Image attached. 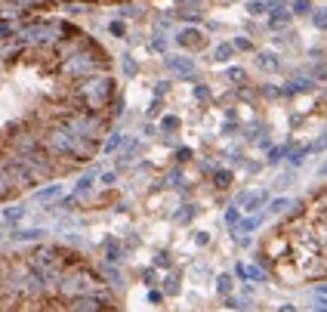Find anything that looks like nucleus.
<instances>
[{"label": "nucleus", "mask_w": 327, "mask_h": 312, "mask_svg": "<svg viewBox=\"0 0 327 312\" xmlns=\"http://www.w3.org/2000/svg\"><path fill=\"white\" fill-rule=\"evenodd\" d=\"M71 96H74L77 108L105 114V111L111 108V102L117 99V81H114L111 74H93V77L77 81V87H74Z\"/></svg>", "instance_id": "nucleus-1"}, {"label": "nucleus", "mask_w": 327, "mask_h": 312, "mask_svg": "<svg viewBox=\"0 0 327 312\" xmlns=\"http://www.w3.org/2000/svg\"><path fill=\"white\" fill-rule=\"evenodd\" d=\"M198 213V204H182V210H176V220L182 223V220H191Z\"/></svg>", "instance_id": "nucleus-33"}, {"label": "nucleus", "mask_w": 327, "mask_h": 312, "mask_svg": "<svg viewBox=\"0 0 327 312\" xmlns=\"http://www.w3.org/2000/svg\"><path fill=\"white\" fill-rule=\"evenodd\" d=\"M114 4H130V0H114Z\"/></svg>", "instance_id": "nucleus-46"}, {"label": "nucleus", "mask_w": 327, "mask_h": 312, "mask_svg": "<svg viewBox=\"0 0 327 312\" xmlns=\"http://www.w3.org/2000/svg\"><path fill=\"white\" fill-rule=\"evenodd\" d=\"M13 195H19V189L13 185V179L7 176V170L0 167V201H10Z\"/></svg>", "instance_id": "nucleus-13"}, {"label": "nucleus", "mask_w": 327, "mask_h": 312, "mask_svg": "<svg viewBox=\"0 0 327 312\" xmlns=\"http://www.w3.org/2000/svg\"><path fill=\"white\" fill-rule=\"evenodd\" d=\"M290 204H293L290 198H272V201H269V213H287Z\"/></svg>", "instance_id": "nucleus-22"}, {"label": "nucleus", "mask_w": 327, "mask_h": 312, "mask_svg": "<svg viewBox=\"0 0 327 312\" xmlns=\"http://www.w3.org/2000/svg\"><path fill=\"white\" fill-rule=\"evenodd\" d=\"M290 179H293V170H287V173H281V176H278V189H284V185H290Z\"/></svg>", "instance_id": "nucleus-43"}, {"label": "nucleus", "mask_w": 327, "mask_h": 312, "mask_svg": "<svg viewBox=\"0 0 327 312\" xmlns=\"http://www.w3.org/2000/svg\"><path fill=\"white\" fill-rule=\"evenodd\" d=\"M309 90H315V77H293V81H287L281 87V96H300V93H309Z\"/></svg>", "instance_id": "nucleus-6"}, {"label": "nucleus", "mask_w": 327, "mask_h": 312, "mask_svg": "<svg viewBox=\"0 0 327 312\" xmlns=\"http://www.w3.org/2000/svg\"><path fill=\"white\" fill-rule=\"evenodd\" d=\"M56 121H62L74 136H84V139H102L105 133H111V118L108 114H96V111H84V108H62L56 114Z\"/></svg>", "instance_id": "nucleus-2"}, {"label": "nucleus", "mask_w": 327, "mask_h": 312, "mask_svg": "<svg viewBox=\"0 0 327 312\" xmlns=\"http://www.w3.org/2000/svg\"><path fill=\"white\" fill-rule=\"evenodd\" d=\"M157 114H160V99H154V102L148 105V118H157Z\"/></svg>", "instance_id": "nucleus-44"}, {"label": "nucleus", "mask_w": 327, "mask_h": 312, "mask_svg": "<svg viewBox=\"0 0 327 312\" xmlns=\"http://www.w3.org/2000/svg\"><path fill=\"white\" fill-rule=\"evenodd\" d=\"M7 4H13L19 10H37V7H47L50 0H7Z\"/></svg>", "instance_id": "nucleus-25"}, {"label": "nucleus", "mask_w": 327, "mask_h": 312, "mask_svg": "<svg viewBox=\"0 0 327 312\" xmlns=\"http://www.w3.org/2000/svg\"><path fill=\"white\" fill-rule=\"evenodd\" d=\"M191 96H194L198 102H210V99H213V90H210L207 84H194V87H191Z\"/></svg>", "instance_id": "nucleus-21"}, {"label": "nucleus", "mask_w": 327, "mask_h": 312, "mask_svg": "<svg viewBox=\"0 0 327 312\" xmlns=\"http://www.w3.org/2000/svg\"><path fill=\"white\" fill-rule=\"evenodd\" d=\"M148 50H154V53H164V50H167V34H164V31H154V37L148 41Z\"/></svg>", "instance_id": "nucleus-23"}, {"label": "nucleus", "mask_w": 327, "mask_h": 312, "mask_svg": "<svg viewBox=\"0 0 327 312\" xmlns=\"http://www.w3.org/2000/svg\"><path fill=\"white\" fill-rule=\"evenodd\" d=\"M287 154H290V142H284V145H272L266 151V164H281V161H287Z\"/></svg>", "instance_id": "nucleus-9"}, {"label": "nucleus", "mask_w": 327, "mask_h": 312, "mask_svg": "<svg viewBox=\"0 0 327 312\" xmlns=\"http://www.w3.org/2000/svg\"><path fill=\"white\" fill-rule=\"evenodd\" d=\"M179 127H182V121L176 118V114H164V118H160V127H157V130H160V133H176Z\"/></svg>", "instance_id": "nucleus-18"}, {"label": "nucleus", "mask_w": 327, "mask_h": 312, "mask_svg": "<svg viewBox=\"0 0 327 312\" xmlns=\"http://www.w3.org/2000/svg\"><path fill=\"white\" fill-rule=\"evenodd\" d=\"M225 223H228V226H238V223H241V207H238V204H232V207L225 210Z\"/></svg>", "instance_id": "nucleus-34"}, {"label": "nucleus", "mask_w": 327, "mask_h": 312, "mask_svg": "<svg viewBox=\"0 0 327 312\" xmlns=\"http://www.w3.org/2000/svg\"><path fill=\"white\" fill-rule=\"evenodd\" d=\"M318 179H327V161L318 164Z\"/></svg>", "instance_id": "nucleus-45"}, {"label": "nucleus", "mask_w": 327, "mask_h": 312, "mask_svg": "<svg viewBox=\"0 0 327 312\" xmlns=\"http://www.w3.org/2000/svg\"><path fill=\"white\" fill-rule=\"evenodd\" d=\"M235 53H238V50H235L232 41H228V44H216L213 53H210V59H213V62H228V59H235Z\"/></svg>", "instance_id": "nucleus-14"}, {"label": "nucleus", "mask_w": 327, "mask_h": 312, "mask_svg": "<svg viewBox=\"0 0 327 312\" xmlns=\"http://www.w3.org/2000/svg\"><path fill=\"white\" fill-rule=\"evenodd\" d=\"M256 65L263 68V71H269V74H278L284 65H281V59H278V53H272V50H259L256 53Z\"/></svg>", "instance_id": "nucleus-7"}, {"label": "nucleus", "mask_w": 327, "mask_h": 312, "mask_svg": "<svg viewBox=\"0 0 327 312\" xmlns=\"http://www.w3.org/2000/svg\"><path fill=\"white\" fill-rule=\"evenodd\" d=\"M244 10H247L253 19L256 16H269V7H266V0H247V7H244Z\"/></svg>", "instance_id": "nucleus-20"}, {"label": "nucleus", "mask_w": 327, "mask_h": 312, "mask_svg": "<svg viewBox=\"0 0 327 312\" xmlns=\"http://www.w3.org/2000/svg\"><path fill=\"white\" fill-rule=\"evenodd\" d=\"M164 65H167V71L173 77H182V81H194V77H198V65L188 56H167Z\"/></svg>", "instance_id": "nucleus-3"}, {"label": "nucleus", "mask_w": 327, "mask_h": 312, "mask_svg": "<svg viewBox=\"0 0 327 312\" xmlns=\"http://www.w3.org/2000/svg\"><path fill=\"white\" fill-rule=\"evenodd\" d=\"M117 176H120V170H105V173L99 176V182H102V185H114Z\"/></svg>", "instance_id": "nucleus-38"}, {"label": "nucleus", "mask_w": 327, "mask_h": 312, "mask_svg": "<svg viewBox=\"0 0 327 312\" xmlns=\"http://www.w3.org/2000/svg\"><path fill=\"white\" fill-rule=\"evenodd\" d=\"M77 201H80V198H77V195L71 192V195H65V198H62V201H59L56 207H65V210H74V207H77Z\"/></svg>", "instance_id": "nucleus-37"}, {"label": "nucleus", "mask_w": 327, "mask_h": 312, "mask_svg": "<svg viewBox=\"0 0 327 312\" xmlns=\"http://www.w3.org/2000/svg\"><path fill=\"white\" fill-rule=\"evenodd\" d=\"M219 133H222V136H235V133H238V121H228V118H225V124H222Z\"/></svg>", "instance_id": "nucleus-39"}, {"label": "nucleus", "mask_w": 327, "mask_h": 312, "mask_svg": "<svg viewBox=\"0 0 327 312\" xmlns=\"http://www.w3.org/2000/svg\"><path fill=\"white\" fill-rule=\"evenodd\" d=\"M96 182H99V176H96V173H84V176H77V182H74V195H77V198H87V195L96 189Z\"/></svg>", "instance_id": "nucleus-8"}, {"label": "nucleus", "mask_w": 327, "mask_h": 312, "mask_svg": "<svg viewBox=\"0 0 327 312\" xmlns=\"http://www.w3.org/2000/svg\"><path fill=\"white\" fill-rule=\"evenodd\" d=\"M232 47H235L238 53H250V50H253V41H247V37H235Z\"/></svg>", "instance_id": "nucleus-32"}, {"label": "nucleus", "mask_w": 327, "mask_h": 312, "mask_svg": "<svg viewBox=\"0 0 327 312\" xmlns=\"http://www.w3.org/2000/svg\"><path fill=\"white\" fill-rule=\"evenodd\" d=\"M290 13L293 16H312L315 7H312V0H290Z\"/></svg>", "instance_id": "nucleus-19"}, {"label": "nucleus", "mask_w": 327, "mask_h": 312, "mask_svg": "<svg viewBox=\"0 0 327 312\" xmlns=\"http://www.w3.org/2000/svg\"><path fill=\"white\" fill-rule=\"evenodd\" d=\"M225 77H228V81H238V84H244V81H247V71H244V68H238V65H232V68H225Z\"/></svg>", "instance_id": "nucleus-30"}, {"label": "nucleus", "mask_w": 327, "mask_h": 312, "mask_svg": "<svg viewBox=\"0 0 327 312\" xmlns=\"http://www.w3.org/2000/svg\"><path fill=\"white\" fill-rule=\"evenodd\" d=\"M191 158H194V151H191L188 145H179V148L173 151V161H176V164H188Z\"/></svg>", "instance_id": "nucleus-26"}, {"label": "nucleus", "mask_w": 327, "mask_h": 312, "mask_svg": "<svg viewBox=\"0 0 327 312\" xmlns=\"http://www.w3.org/2000/svg\"><path fill=\"white\" fill-rule=\"evenodd\" d=\"M34 195H37L40 201H53V198H59V195H62V185H59V182H50V185H44V189H37Z\"/></svg>", "instance_id": "nucleus-17"}, {"label": "nucleus", "mask_w": 327, "mask_h": 312, "mask_svg": "<svg viewBox=\"0 0 327 312\" xmlns=\"http://www.w3.org/2000/svg\"><path fill=\"white\" fill-rule=\"evenodd\" d=\"M96 4H102V0H96Z\"/></svg>", "instance_id": "nucleus-47"}, {"label": "nucleus", "mask_w": 327, "mask_h": 312, "mask_svg": "<svg viewBox=\"0 0 327 312\" xmlns=\"http://www.w3.org/2000/svg\"><path fill=\"white\" fill-rule=\"evenodd\" d=\"M263 226V216L256 213V216H247V220H241V232H253V229H259Z\"/></svg>", "instance_id": "nucleus-31"}, {"label": "nucleus", "mask_w": 327, "mask_h": 312, "mask_svg": "<svg viewBox=\"0 0 327 312\" xmlns=\"http://www.w3.org/2000/svg\"><path fill=\"white\" fill-rule=\"evenodd\" d=\"M170 90H173V84H170V81H157V84H154V99H164Z\"/></svg>", "instance_id": "nucleus-35"}, {"label": "nucleus", "mask_w": 327, "mask_h": 312, "mask_svg": "<svg viewBox=\"0 0 327 312\" xmlns=\"http://www.w3.org/2000/svg\"><path fill=\"white\" fill-rule=\"evenodd\" d=\"M182 179H185V173H182V167L176 164V167H173V170L167 173V179H164V182H167V185H173V189H176V185H182Z\"/></svg>", "instance_id": "nucleus-28"}, {"label": "nucleus", "mask_w": 327, "mask_h": 312, "mask_svg": "<svg viewBox=\"0 0 327 312\" xmlns=\"http://www.w3.org/2000/svg\"><path fill=\"white\" fill-rule=\"evenodd\" d=\"M259 93H263L266 99H278V96H281V87H263Z\"/></svg>", "instance_id": "nucleus-42"}, {"label": "nucleus", "mask_w": 327, "mask_h": 312, "mask_svg": "<svg viewBox=\"0 0 327 312\" xmlns=\"http://www.w3.org/2000/svg\"><path fill=\"white\" fill-rule=\"evenodd\" d=\"M108 34H114V37H127V22H124V19H111V22H108Z\"/></svg>", "instance_id": "nucleus-27"}, {"label": "nucleus", "mask_w": 327, "mask_h": 312, "mask_svg": "<svg viewBox=\"0 0 327 312\" xmlns=\"http://www.w3.org/2000/svg\"><path fill=\"white\" fill-rule=\"evenodd\" d=\"M309 19H312V25H315L318 31H327V7H321V10H315V13H312Z\"/></svg>", "instance_id": "nucleus-24"}, {"label": "nucleus", "mask_w": 327, "mask_h": 312, "mask_svg": "<svg viewBox=\"0 0 327 312\" xmlns=\"http://www.w3.org/2000/svg\"><path fill=\"white\" fill-rule=\"evenodd\" d=\"M309 154H312V145H300V148H290V154H287V164H290V170L303 167Z\"/></svg>", "instance_id": "nucleus-10"}, {"label": "nucleus", "mask_w": 327, "mask_h": 312, "mask_svg": "<svg viewBox=\"0 0 327 312\" xmlns=\"http://www.w3.org/2000/svg\"><path fill=\"white\" fill-rule=\"evenodd\" d=\"M13 34H16V31H13V25H10L7 19H0V44H4V41H10Z\"/></svg>", "instance_id": "nucleus-36"}, {"label": "nucleus", "mask_w": 327, "mask_h": 312, "mask_svg": "<svg viewBox=\"0 0 327 312\" xmlns=\"http://www.w3.org/2000/svg\"><path fill=\"white\" fill-rule=\"evenodd\" d=\"M210 179H213V185H216V189H228V185L235 182V173H232L228 167H216V170L210 173Z\"/></svg>", "instance_id": "nucleus-11"}, {"label": "nucleus", "mask_w": 327, "mask_h": 312, "mask_svg": "<svg viewBox=\"0 0 327 312\" xmlns=\"http://www.w3.org/2000/svg\"><path fill=\"white\" fill-rule=\"evenodd\" d=\"M173 41L182 47V50H201L204 44H207V37H204V31L201 28H182V31H176V37H173Z\"/></svg>", "instance_id": "nucleus-4"}, {"label": "nucleus", "mask_w": 327, "mask_h": 312, "mask_svg": "<svg viewBox=\"0 0 327 312\" xmlns=\"http://www.w3.org/2000/svg\"><path fill=\"white\" fill-rule=\"evenodd\" d=\"M22 216H25V207H22V204H16V207H7V210H4V220H7V223H19Z\"/></svg>", "instance_id": "nucleus-29"}, {"label": "nucleus", "mask_w": 327, "mask_h": 312, "mask_svg": "<svg viewBox=\"0 0 327 312\" xmlns=\"http://www.w3.org/2000/svg\"><path fill=\"white\" fill-rule=\"evenodd\" d=\"M312 145V151H327V133H321L315 142H309Z\"/></svg>", "instance_id": "nucleus-40"}, {"label": "nucleus", "mask_w": 327, "mask_h": 312, "mask_svg": "<svg viewBox=\"0 0 327 312\" xmlns=\"http://www.w3.org/2000/svg\"><path fill=\"white\" fill-rule=\"evenodd\" d=\"M120 16H124V19H136V16H139V7H133V4H124Z\"/></svg>", "instance_id": "nucleus-41"}, {"label": "nucleus", "mask_w": 327, "mask_h": 312, "mask_svg": "<svg viewBox=\"0 0 327 312\" xmlns=\"http://www.w3.org/2000/svg\"><path fill=\"white\" fill-rule=\"evenodd\" d=\"M133 142V136H127V133H120V130H111L105 139H102V154H117L120 148H127Z\"/></svg>", "instance_id": "nucleus-5"}, {"label": "nucleus", "mask_w": 327, "mask_h": 312, "mask_svg": "<svg viewBox=\"0 0 327 312\" xmlns=\"http://www.w3.org/2000/svg\"><path fill=\"white\" fill-rule=\"evenodd\" d=\"M13 241H44V229H19L13 232Z\"/></svg>", "instance_id": "nucleus-15"}, {"label": "nucleus", "mask_w": 327, "mask_h": 312, "mask_svg": "<svg viewBox=\"0 0 327 312\" xmlns=\"http://www.w3.org/2000/svg\"><path fill=\"white\" fill-rule=\"evenodd\" d=\"M120 74H124V77H136V74H139V62H136L130 53L120 56Z\"/></svg>", "instance_id": "nucleus-16"}, {"label": "nucleus", "mask_w": 327, "mask_h": 312, "mask_svg": "<svg viewBox=\"0 0 327 312\" xmlns=\"http://www.w3.org/2000/svg\"><path fill=\"white\" fill-rule=\"evenodd\" d=\"M290 19H293L290 10H275V13H269V28L278 31V28H284V25H290Z\"/></svg>", "instance_id": "nucleus-12"}]
</instances>
